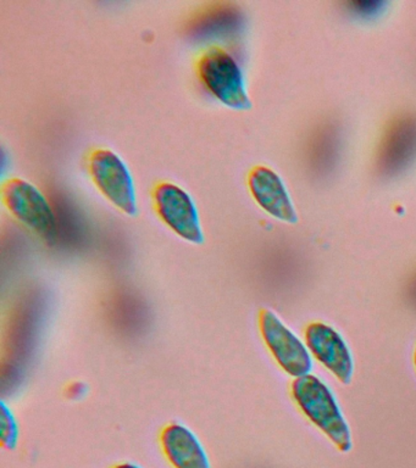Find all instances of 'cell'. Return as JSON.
<instances>
[{"instance_id": "7", "label": "cell", "mask_w": 416, "mask_h": 468, "mask_svg": "<svg viewBox=\"0 0 416 468\" xmlns=\"http://www.w3.org/2000/svg\"><path fill=\"white\" fill-rule=\"evenodd\" d=\"M416 154V116L404 113L390 122L379 143L378 168L394 175L407 166Z\"/></svg>"}, {"instance_id": "16", "label": "cell", "mask_w": 416, "mask_h": 468, "mask_svg": "<svg viewBox=\"0 0 416 468\" xmlns=\"http://www.w3.org/2000/svg\"><path fill=\"white\" fill-rule=\"evenodd\" d=\"M415 366H416V351H415Z\"/></svg>"}, {"instance_id": "12", "label": "cell", "mask_w": 416, "mask_h": 468, "mask_svg": "<svg viewBox=\"0 0 416 468\" xmlns=\"http://www.w3.org/2000/svg\"><path fill=\"white\" fill-rule=\"evenodd\" d=\"M0 435L2 445L14 450L19 444L20 428L16 415L5 400L0 401Z\"/></svg>"}, {"instance_id": "14", "label": "cell", "mask_w": 416, "mask_h": 468, "mask_svg": "<svg viewBox=\"0 0 416 468\" xmlns=\"http://www.w3.org/2000/svg\"><path fill=\"white\" fill-rule=\"evenodd\" d=\"M89 393V386H87L86 383L80 382V380H78V382H72L70 386L67 388V390H65L67 398L70 399L71 401H81Z\"/></svg>"}, {"instance_id": "15", "label": "cell", "mask_w": 416, "mask_h": 468, "mask_svg": "<svg viewBox=\"0 0 416 468\" xmlns=\"http://www.w3.org/2000/svg\"><path fill=\"white\" fill-rule=\"evenodd\" d=\"M114 468H144L140 466V464L133 463H120L118 466H115Z\"/></svg>"}, {"instance_id": "8", "label": "cell", "mask_w": 416, "mask_h": 468, "mask_svg": "<svg viewBox=\"0 0 416 468\" xmlns=\"http://www.w3.org/2000/svg\"><path fill=\"white\" fill-rule=\"evenodd\" d=\"M305 339L314 356L342 383L348 384L352 379L354 364L349 347L342 336L330 325L315 322L306 328Z\"/></svg>"}, {"instance_id": "2", "label": "cell", "mask_w": 416, "mask_h": 468, "mask_svg": "<svg viewBox=\"0 0 416 468\" xmlns=\"http://www.w3.org/2000/svg\"><path fill=\"white\" fill-rule=\"evenodd\" d=\"M198 72L203 83L229 108H251L242 71L235 58L220 48H210L198 61Z\"/></svg>"}, {"instance_id": "6", "label": "cell", "mask_w": 416, "mask_h": 468, "mask_svg": "<svg viewBox=\"0 0 416 468\" xmlns=\"http://www.w3.org/2000/svg\"><path fill=\"white\" fill-rule=\"evenodd\" d=\"M156 212L167 227L189 243H204V232L198 211L191 197L173 183H162L155 188Z\"/></svg>"}, {"instance_id": "10", "label": "cell", "mask_w": 416, "mask_h": 468, "mask_svg": "<svg viewBox=\"0 0 416 468\" xmlns=\"http://www.w3.org/2000/svg\"><path fill=\"white\" fill-rule=\"evenodd\" d=\"M248 185L254 199L268 214L283 221H297L290 197L275 172L262 166L254 168L248 179Z\"/></svg>"}, {"instance_id": "13", "label": "cell", "mask_w": 416, "mask_h": 468, "mask_svg": "<svg viewBox=\"0 0 416 468\" xmlns=\"http://www.w3.org/2000/svg\"><path fill=\"white\" fill-rule=\"evenodd\" d=\"M385 3L379 0H353L347 4L350 13L361 17H371L382 11Z\"/></svg>"}, {"instance_id": "3", "label": "cell", "mask_w": 416, "mask_h": 468, "mask_svg": "<svg viewBox=\"0 0 416 468\" xmlns=\"http://www.w3.org/2000/svg\"><path fill=\"white\" fill-rule=\"evenodd\" d=\"M3 203L17 221L43 238L56 233V216L41 190L30 182L13 178L2 186Z\"/></svg>"}, {"instance_id": "1", "label": "cell", "mask_w": 416, "mask_h": 468, "mask_svg": "<svg viewBox=\"0 0 416 468\" xmlns=\"http://www.w3.org/2000/svg\"><path fill=\"white\" fill-rule=\"evenodd\" d=\"M299 408L341 452L352 449V435L330 388L315 376L301 377L292 384Z\"/></svg>"}, {"instance_id": "5", "label": "cell", "mask_w": 416, "mask_h": 468, "mask_svg": "<svg viewBox=\"0 0 416 468\" xmlns=\"http://www.w3.org/2000/svg\"><path fill=\"white\" fill-rule=\"evenodd\" d=\"M259 325L266 346L283 371L295 378L308 376L313 368L308 349L280 317L272 310H262Z\"/></svg>"}, {"instance_id": "11", "label": "cell", "mask_w": 416, "mask_h": 468, "mask_svg": "<svg viewBox=\"0 0 416 468\" xmlns=\"http://www.w3.org/2000/svg\"><path fill=\"white\" fill-rule=\"evenodd\" d=\"M308 153L312 166L317 168V171H326L337 153V134L335 128L323 126L314 132L309 142Z\"/></svg>"}, {"instance_id": "9", "label": "cell", "mask_w": 416, "mask_h": 468, "mask_svg": "<svg viewBox=\"0 0 416 468\" xmlns=\"http://www.w3.org/2000/svg\"><path fill=\"white\" fill-rule=\"evenodd\" d=\"M160 442L167 461L175 468H211L198 435L185 424H167L160 435Z\"/></svg>"}, {"instance_id": "4", "label": "cell", "mask_w": 416, "mask_h": 468, "mask_svg": "<svg viewBox=\"0 0 416 468\" xmlns=\"http://www.w3.org/2000/svg\"><path fill=\"white\" fill-rule=\"evenodd\" d=\"M94 185L114 207L129 216L137 215V197L129 168L115 153L101 149L90 157Z\"/></svg>"}]
</instances>
